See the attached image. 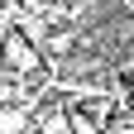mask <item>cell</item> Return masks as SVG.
I'll list each match as a JSON object with an SVG mask.
<instances>
[{"label": "cell", "mask_w": 134, "mask_h": 134, "mask_svg": "<svg viewBox=\"0 0 134 134\" xmlns=\"http://www.w3.org/2000/svg\"><path fill=\"white\" fill-rule=\"evenodd\" d=\"M0 72H10V77H38L43 72V53L24 29H0Z\"/></svg>", "instance_id": "6da1fadb"}, {"label": "cell", "mask_w": 134, "mask_h": 134, "mask_svg": "<svg viewBox=\"0 0 134 134\" xmlns=\"http://www.w3.org/2000/svg\"><path fill=\"white\" fill-rule=\"evenodd\" d=\"M0 134H34V110L24 100H0Z\"/></svg>", "instance_id": "7a4b0ae2"}]
</instances>
